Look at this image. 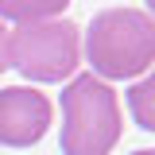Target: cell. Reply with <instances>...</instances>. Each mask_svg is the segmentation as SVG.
Instances as JSON below:
<instances>
[{
    "label": "cell",
    "mask_w": 155,
    "mask_h": 155,
    "mask_svg": "<svg viewBox=\"0 0 155 155\" xmlns=\"http://www.w3.org/2000/svg\"><path fill=\"white\" fill-rule=\"evenodd\" d=\"M66 8H70V0H0V19L39 23V19H58Z\"/></svg>",
    "instance_id": "5b68a950"
},
{
    "label": "cell",
    "mask_w": 155,
    "mask_h": 155,
    "mask_svg": "<svg viewBox=\"0 0 155 155\" xmlns=\"http://www.w3.org/2000/svg\"><path fill=\"white\" fill-rule=\"evenodd\" d=\"M132 155H155V147H143V151H132Z\"/></svg>",
    "instance_id": "9c48e42d"
},
{
    "label": "cell",
    "mask_w": 155,
    "mask_h": 155,
    "mask_svg": "<svg viewBox=\"0 0 155 155\" xmlns=\"http://www.w3.org/2000/svg\"><path fill=\"white\" fill-rule=\"evenodd\" d=\"M8 70V31H4V23H0V74Z\"/></svg>",
    "instance_id": "52a82bcc"
},
{
    "label": "cell",
    "mask_w": 155,
    "mask_h": 155,
    "mask_svg": "<svg viewBox=\"0 0 155 155\" xmlns=\"http://www.w3.org/2000/svg\"><path fill=\"white\" fill-rule=\"evenodd\" d=\"M128 113H132V120L143 132H155V66L140 81H132V89H128Z\"/></svg>",
    "instance_id": "8992f818"
},
{
    "label": "cell",
    "mask_w": 155,
    "mask_h": 155,
    "mask_svg": "<svg viewBox=\"0 0 155 155\" xmlns=\"http://www.w3.org/2000/svg\"><path fill=\"white\" fill-rule=\"evenodd\" d=\"M120 132L116 89L97 74H74L62 89V155H109Z\"/></svg>",
    "instance_id": "7a4b0ae2"
},
{
    "label": "cell",
    "mask_w": 155,
    "mask_h": 155,
    "mask_svg": "<svg viewBox=\"0 0 155 155\" xmlns=\"http://www.w3.org/2000/svg\"><path fill=\"white\" fill-rule=\"evenodd\" d=\"M147 16H151V19H155V0H147Z\"/></svg>",
    "instance_id": "ba28073f"
},
{
    "label": "cell",
    "mask_w": 155,
    "mask_h": 155,
    "mask_svg": "<svg viewBox=\"0 0 155 155\" xmlns=\"http://www.w3.org/2000/svg\"><path fill=\"white\" fill-rule=\"evenodd\" d=\"M54 124L51 97L31 85L0 89V143L4 147H35Z\"/></svg>",
    "instance_id": "277c9868"
},
{
    "label": "cell",
    "mask_w": 155,
    "mask_h": 155,
    "mask_svg": "<svg viewBox=\"0 0 155 155\" xmlns=\"http://www.w3.org/2000/svg\"><path fill=\"white\" fill-rule=\"evenodd\" d=\"M8 66L39 85L70 81L81 66V31L70 19L19 23L16 31H8Z\"/></svg>",
    "instance_id": "3957f363"
},
{
    "label": "cell",
    "mask_w": 155,
    "mask_h": 155,
    "mask_svg": "<svg viewBox=\"0 0 155 155\" xmlns=\"http://www.w3.org/2000/svg\"><path fill=\"white\" fill-rule=\"evenodd\" d=\"M85 62L101 81H132L155 66V19L140 8H105L85 27Z\"/></svg>",
    "instance_id": "6da1fadb"
}]
</instances>
